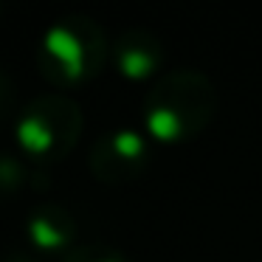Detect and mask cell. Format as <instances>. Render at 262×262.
Masks as SVG:
<instances>
[{"label":"cell","instance_id":"6da1fadb","mask_svg":"<svg viewBox=\"0 0 262 262\" xmlns=\"http://www.w3.org/2000/svg\"><path fill=\"white\" fill-rule=\"evenodd\" d=\"M220 96L203 71L175 68L155 79L141 104L144 130L164 144L198 138L214 121Z\"/></svg>","mask_w":262,"mask_h":262},{"label":"cell","instance_id":"7a4b0ae2","mask_svg":"<svg viewBox=\"0 0 262 262\" xmlns=\"http://www.w3.org/2000/svg\"><path fill=\"white\" fill-rule=\"evenodd\" d=\"M107 57L110 42L102 26L85 14H68L42 34L37 68L48 85L62 93L99 76Z\"/></svg>","mask_w":262,"mask_h":262},{"label":"cell","instance_id":"3957f363","mask_svg":"<svg viewBox=\"0 0 262 262\" xmlns=\"http://www.w3.org/2000/svg\"><path fill=\"white\" fill-rule=\"evenodd\" d=\"M85 130L82 107L59 91L31 99L17 116V144L34 161H62Z\"/></svg>","mask_w":262,"mask_h":262},{"label":"cell","instance_id":"277c9868","mask_svg":"<svg viewBox=\"0 0 262 262\" xmlns=\"http://www.w3.org/2000/svg\"><path fill=\"white\" fill-rule=\"evenodd\" d=\"M149 141L138 130L130 127H119V130H107L91 144L88 152V166H91L93 178L102 183L119 186V183H130L141 178L149 166Z\"/></svg>","mask_w":262,"mask_h":262},{"label":"cell","instance_id":"5b68a950","mask_svg":"<svg viewBox=\"0 0 262 262\" xmlns=\"http://www.w3.org/2000/svg\"><path fill=\"white\" fill-rule=\"evenodd\" d=\"M110 57L121 76L136 82L149 79L164 65V42L149 29L130 26L116 37V42H110Z\"/></svg>","mask_w":262,"mask_h":262},{"label":"cell","instance_id":"8992f818","mask_svg":"<svg viewBox=\"0 0 262 262\" xmlns=\"http://www.w3.org/2000/svg\"><path fill=\"white\" fill-rule=\"evenodd\" d=\"M26 231H29V243L37 251H46V254H68L74 248L76 239V220L65 206L59 203H42L37 206L29 214L26 223Z\"/></svg>","mask_w":262,"mask_h":262},{"label":"cell","instance_id":"52a82bcc","mask_svg":"<svg viewBox=\"0 0 262 262\" xmlns=\"http://www.w3.org/2000/svg\"><path fill=\"white\" fill-rule=\"evenodd\" d=\"M62 262H127V259H124V254H119L110 245L88 243V245H74L62 256Z\"/></svg>","mask_w":262,"mask_h":262},{"label":"cell","instance_id":"ba28073f","mask_svg":"<svg viewBox=\"0 0 262 262\" xmlns=\"http://www.w3.org/2000/svg\"><path fill=\"white\" fill-rule=\"evenodd\" d=\"M26 181V169L17 158L12 155H0V194H14Z\"/></svg>","mask_w":262,"mask_h":262},{"label":"cell","instance_id":"9c48e42d","mask_svg":"<svg viewBox=\"0 0 262 262\" xmlns=\"http://www.w3.org/2000/svg\"><path fill=\"white\" fill-rule=\"evenodd\" d=\"M12 107H14V85H12V79L0 71V119L12 113Z\"/></svg>","mask_w":262,"mask_h":262},{"label":"cell","instance_id":"30bf717a","mask_svg":"<svg viewBox=\"0 0 262 262\" xmlns=\"http://www.w3.org/2000/svg\"><path fill=\"white\" fill-rule=\"evenodd\" d=\"M0 262H37L29 251H6V254L0 256Z\"/></svg>","mask_w":262,"mask_h":262}]
</instances>
